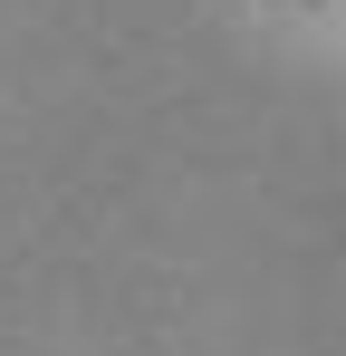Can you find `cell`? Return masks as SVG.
I'll return each instance as SVG.
<instances>
[{
	"instance_id": "6da1fadb",
	"label": "cell",
	"mask_w": 346,
	"mask_h": 356,
	"mask_svg": "<svg viewBox=\"0 0 346 356\" xmlns=\"http://www.w3.org/2000/svg\"><path fill=\"white\" fill-rule=\"evenodd\" d=\"M288 10H337V0H288Z\"/></svg>"
}]
</instances>
